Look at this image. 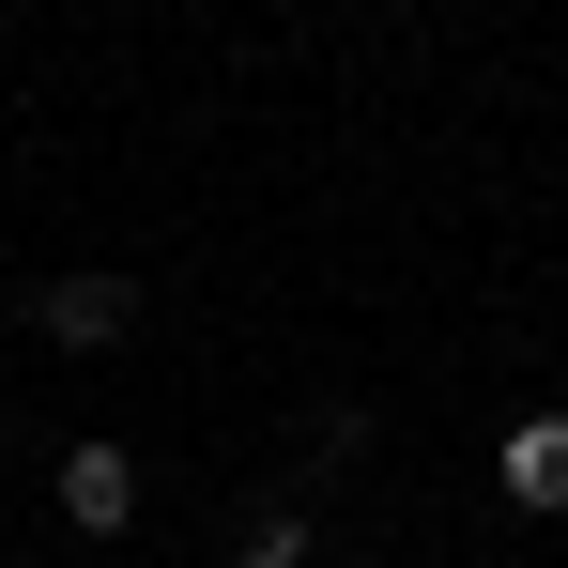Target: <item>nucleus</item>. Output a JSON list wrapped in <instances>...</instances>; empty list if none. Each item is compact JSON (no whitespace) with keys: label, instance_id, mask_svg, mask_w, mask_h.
Returning <instances> with one entry per match:
<instances>
[{"label":"nucleus","instance_id":"nucleus-1","mask_svg":"<svg viewBox=\"0 0 568 568\" xmlns=\"http://www.w3.org/2000/svg\"><path fill=\"white\" fill-rule=\"evenodd\" d=\"M31 323H47V354H108V338L139 323V277H47Z\"/></svg>","mask_w":568,"mask_h":568},{"label":"nucleus","instance_id":"nucleus-2","mask_svg":"<svg viewBox=\"0 0 568 568\" xmlns=\"http://www.w3.org/2000/svg\"><path fill=\"white\" fill-rule=\"evenodd\" d=\"M62 523H78V538H123V523H139V462H123V446H62Z\"/></svg>","mask_w":568,"mask_h":568},{"label":"nucleus","instance_id":"nucleus-3","mask_svg":"<svg viewBox=\"0 0 568 568\" xmlns=\"http://www.w3.org/2000/svg\"><path fill=\"white\" fill-rule=\"evenodd\" d=\"M491 476H507V507H568V415H507Z\"/></svg>","mask_w":568,"mask_h":568},{"label":"nucleus","instance_id":"nucleus-4","mask_svg":"<svg viewBox=\"0 0 568 568\" xmlns=\"http://www.w3.org/2000/svg\"><path fill=\"white\" fill-rule=\"evenodd\" d=\"M246 568H307V538H292V523H262V538H246Z\"/></svg>","mask_w":568,"mask_h":568}]
</instances>
